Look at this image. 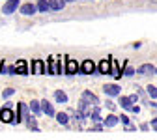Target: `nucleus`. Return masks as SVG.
Here are the masks:
<instances>
[{"instance_id": "nucleus-2", "label": "nucleus", "mask_w": 157, "mask_h": 140, "mask_svg": "<svg viewBox=\"0 0 157 140\" xmlns=\"http://www.w3.org/2000/svg\"><path fill=\"white\" fill-rule=\"evenodd\" d=\"M45 75H60V64H58V58L49 56L47 64H45Z\"/></svg>"}, {"instance_id": "nucleus-14", "label": "nucleus", "mask_w": 157, "mask_h": 140, "mask_svg": "<svg viewBox=\"0 0 157 140\" xmlns=\"http://www.w3.org/2000/svg\"><path fill=\"white\" fill-rule=\"evenodd\" d=\"M103 123H105V127H114V125H118V123H120V116H114V114H110V116H107V118L103 119Z\"/></svg>"}, {"instance_id": "nucleus-3", "label": "nucleus", "mask_w": 157, "mask_h": 140, "mask_svg": "<svg viewBox=\"0 0 157 140\" xmlns=\"http://www.w3.org/2000/svg\"><path fill=\"white\" fill-rule=\"evenodd\" d=\"M17 108H19V112H15L13 125H17L19 122H23V119H26V116H28V107H26V103H17Z\"/></svg>"}, {"instance_id": "nucleus-33", "label": "nucleus", "mask_w": 157, "mask_h": 140, "mask_svg": "<svg viewBox=\"0 0 157 140\" xmlns=\"http://www.w3.org/2000/svg\"><path fill=\"white\" fill-rule=\"evenodd\" d=\"M66 2H77V0H66Z\"/></svg>"}, {"instance_id": "nucleus-13", "label": "nucleus", "mask_w": 157, "mask_h": 140, "mask_svg": "<svg viewBox=\"0 0 157 140\" xmlns=\"http://www.w3.org/2000/svg\"><path fill=\"white\" fill-rule=\"evenodd\" d=\"M41 110H43V114H47V116H56V112H54V107L47 101V99H43V101H41Z\"/></svg>"}, {"instance_id": "nucleus-7", "label": "nucleus", "mask_w": 157, "mask_h": 140, "mask_svg": "<svg viewBox=\"0 0 157 140\" xmlns=\"http://www.w3.org/2000/svg\"><path fill=\"white\" fill-rule=\"evenodd\" d=\"M103 92L109 97H118V95H120V92H122V88H120V84H105L103 86Z\"/></svg>"}, {"instance_id": "nucleus-8", "label": "nucleus", "mask_w": 157, "mask_h": 140, "mask_svg": "<svg viewBox=\"0 0 157 140\" xmlns=\"http://www.w3.org/2000/svg\"><path fill=\"white\" fill-rule=\"evenodd\" d=\"M32 75H45V62L43 60H34L32 62Z\"/></svg>"}, {"instance_id": "nucleus-15", "label": "nucleus", "mask_w": 157, "mask_h": 140, "mask_svg": "<svg viewBox=\"0 0 157 140\" xmlns=\"http://www.w3.org/2000/svg\"><path fill=\"white\" fill-rule=\"evenodd\" d=\"M49 4H51L52 11H62L66 6V0H49Z\"/></svg>"}, {"instance_id": "nucleus-10", "label": "nucleus", "mask_w": 157, "mask_h": 140, "mask_svg": "<svg viewBox=\"0 0 157 140\" xmlns=\"http://www.w3.org/2000/svg\"><path fill=\"white\" fill-rule=\"evenodd\" d=\"M19 11H21V15H25V17H30V15H36V11H37V6H34V4H23L21 8H19Z\"/></svg>"}, {"instance_id": "nucleus-27", "label": "nucleus", "mask_w": 157, "mask_h": 140, "mask_svg": "<svg viewBox=\"0 0 157 140\" xmlns=\"http://www.w3.org/2000/svg\"><path fill=\"white\" fill-rule=\"evenodd\" d=\"M13 93H15V90H13V88H6V90H4V92H2V95H4V97H6V99H8V97H11V95H13Z\"/></svg>"}, {"instance_id": "nucleus-17", "label": "nucleus", "mask_w": 157, "mask_h": 140, "mask_svg": "<svg viewBox=\"0 0 157 140\" xmlns=\"http://www.w3.org/2000/svg\"><path fill=\"white\" fill-rule=\"evenodd\" d=\"M101 108H99V105H95L94 107V110H92V114H90V118H92V122H95V123H99V122H103V118H101Z\"/></svg>"}, {"instance_id": "nucleus-34", "label": "nucleus", "mask_w": 157, "mask_h": 140, "mask_svg": "<svg viewBox=\"0 0 157 140\" xmlns=\"http://www.w3.org/2000/svg\"><path fill=\"white\" fill-rule=\"evenodd\" d=\"M155 77H157V67H155Z\"/></svg>"}, {"instance_id": "nucleus-25", "label": "nucleus", "mask_w": 157, "mask_h": 140, "mask_svg": "<svg viewBox=\"0 0 157 140\" xmlns=\"http://www.w3.org/2000/svg\"><path fill=\"white\" fill-rule=\"evenodd\" d=\"M26 125H28V129H32V131H37L36 118H34V116H26Z\"/></svg>"}, {"instance_id": "nucleus-29", "label": "nucleus", "mask_w": 157, "mask_h": 140, "mask_svg": "<svg viewBox=\"0 0 157 140\" xmlns=\"http://www.w3.org/2000/svg\"><path fill=\"white\" fill-rule=\"evenodd\" d=\"M105 107H107L109 110H114V108H116V105H114L112 101H107V103H105Z\"/></svg>"}, {"instance_id": "nucleus-4", "label": "nucleus", "mask_w": 157, "mask_h": 140, "mask_svg": "<svg viewBox=\"0 0 157 140\" xmlns=\"http://www.w3.org/2000/svg\"><path fill=\"white\" fill-rule=\"evenodd\" d=\"M19 8H21V2H19V0H8L4 4V8H2V13L4 15H13Z\"/></svg>"}, {"instance_id": "nucleus-21", "label": "nucleus", "mask_w": 157, "mask_h": 140, "mask_svg": "<svg viewBox=\"0 0 157 140\" xmlns=\"http://www.w3.org/2000/svg\"><path fill=\"white\" fill-rule=\"evenodd\" d=\"M54 99H56V101L58 103H67V95H66V92H62V90H56L54 92Z\"/></svg>"}, {"instance_id": "nucleus-20", "label": "nucleus", "mask_w": 157, "mask_h": 140, "mask_svg": "<svg viewBox=\"0 0 157 140\" xmlns=\"http://www.w3.org/2000/svg\"><path fill=\"white\" fill-rule=\"evenodd\" d=\"M120 105L124 110H133V101H131V97H120Z\"/></svg>"}, {"instance_id": "nucleus-24", "label": "nucleus", "mask_w": 157, "mask_h": 140, "mask_svg": "<svg viewBox=\"0 0 157 140\" xmlns=\"http://www.w3.org/2000/svg\"><path fill=\"white\" fill-rule=\"evenodd\" d=\"M135 75H136V69L127 64V66L124 67V77H135Z\"/></svg>"}, {"instance_id": "nucleus-31", "label": "nucleus", "mask_w": 157, "mask_h": 140, "mask_svg": "<svg viewBox=\"0 0 157 140\" xmlns=\"http://www.w3.org/2000/svg\"><path fill=\"white\" fill-rule=\"evenodd\" d=\"M151 127L157 131V118H153V119H151Z\"/></svg>"}, {"instance_id": "nucleus-28", "label": "nucleus", "mask_w": 157, "mask_h": 140, "mask_svg": "<svg viewBox=\"0 0 157 140\" xmlns=\"http://www.w3.org/2000/svg\"><path fill=\"white\" fill-rule=\"evenodd\" d=\"M120 122H122V123H124L125 127H127V125H131V123H129V122H131V119H129V118H127L125 114H122V116H120Z\"/></svg>"}, {"instance_id": "nucleus-26", "label": "nucleus", "mask_w": 157, "mask_h": 140, "mask_svg": "<svg viewBox=\"0 0 157 140\" xmlns=\"http://www.w3.org/2000/svg\"><path fill=\"white\" fill-rule=\"evenodd\" d=\"M146 92H148V95H150L151 99H157V86H151V84H150V86L146 88Z\"/></svg>"}, {"instance_id": "nucleus-9", "label": "nucleus", "mask_w": 157, "mask_h": 140, "mask_svg": "<svg viewBox=\"0 0 157 140\" xmlns=\"http://www.w3.org/2000/svg\"><path fill=\"white\" fill-rule=\"evenodd\" d=\"M97 71L99 75H110V58H105L97 64Z\"/></svg>"}, {"instance_id": "nucleus-22", "label": "nucleus", "mask_w": 157, "mask_h": 140, "mask_svg": "<svg viewBox=\"0 0 157 140\" xmlns=\"http://www.w3.org/2000/svg\"><path fill=\"white\" fill-rule=\"evenodd\" d=\"M56 119H58V123H60V125H67L69 123V116L66 112H58L56 114Z\"/></svg>"}, {"instance_id": "nucleus-23", "label": "nucleus", "mask_w": 157, "mask_h": 140, "mask_svg": "<svg viewBox=\"0 0 157 140\" xmlns=\"http://www.w3.org/2000/svg\"><path fill=\"white\" fill-rule=\"evenodd\" d=\"M30 110L34 112V114H41L43 110H41V101H30Z\"/></svg>"}, {"instance_id": "nucleus-11", "label": "nucleus", "mask_w": 157, "mask_h": 140, "mask_svg": "<svg viewBox=\"0 0 157 140\" xmlns=\"http://www.w3.org/2000/svg\"><path fill=\"white\" fill-rule=\"evenodd\" d=\"M13 66H15V71H17V75H26V73H28L26 60H17V62H15Z\"/></svg>"}, {"instance_id": "nucleus-6", "label": "nucleus", "mask_w": 157, "mask_h": 140, "mask_svg": "<svg viewBox=\"0 0 157 140\" xmlns=\"http://www.w3.org/2000/svg\"><path fill=\"white\" fill-rule=\"evenodd\" d=\"M81 71V66H78L77 60L73 58H67V66H66V75H78Z\"/></svg>"}, {"instance_id": "nucleus-32", "label": "nucleus", "mask_w": 157, "mask_h": 140, "mask_svg": "<svg viewBox=\"0 0 157 140\" xmlns=\"http://www.w3.org/2000/svg\"><path fill=\"white\" fill-rule=\"evenodd\" d=\"M140 129H142V131H148V129H150V125H148V123H142V125H140Z\"/></svg>"}, {"instance_id": "nucleus-1", "label": "nucleus", "mask_w": 157, "mask_h": 140, "mask_svg": "<svg viewBox=\"0 0 157 140\" xmlns=\"http://www.w3.org/2000/svg\"><path fill=\"white\" fill-rule=\"evenodd\" d=\"M78 75H99V71H97V66L94 64V60H82Z\"/></svg>"}, {"instance_id": "nucleus-18", "label": "nucleus", "mask_w": 157, "mask_h": 140, "mask_svg": "<svg viewBox=\"0 0 157 140\" xmlns=\"http://www.w3.org/2000/svg\"><path fill=\"white\" fill-rule=\"evenodd\" d=\"M82 97L86 99L88 103H92L94 107H95V105H99V99H97V97H95V95H94L92 92H88V90H86V92H82Z\"/></svg>"}, {"instance_id": "nucleus-5", "label": "nucleus", "mask_w": 157, "mask_h": 140, "mask_svg": "<svg viewBox=\"0 0 157 140\" xmlns=\"http://www.w3.org/2000/svg\"><path fill=\"white\" fill-rule=\"evenodd\" d=\"M0 119H2L4 123H13V119H15V112H13V108L4 107L2 110H0Z\"/></svg>"}, {"instance_id": "nucleus-12", "label": "nucleus", "mask_w": 157, "mask_h": 140, "mask_svg": "<svg viewBox=\"0 0 157 140\" xmlns=\"http://www.w3.org/2000/svg\"><path fill=\"white\" fill-rule=\"evenodd\" d=\"M136 73L139 75H155V67L151 64H142L139 69H136Z\"/></svg>"}, {"instance_id": "nucleus-19", "label": "nucleus", "mask_w": 157, "mask_h": 140, "mask_svg": "<svg viewBox=\"0 0 157 140\" xmlns=\"http://www.w3.org/2000/svg\"><path fill=\"white\" fill-rule=\"evenodd\" d=\"M37 11H41V13H45V11H51V4H49V0H37Z\"/></svg>"}, {"instance_id": "nucleus-16", "label": "nucleus", "mask_w": 157, "mask_h": 140, "mask_svg": "<svg viewBox=\"0 0 157 140\" xmlns=\"http://www.w3.org/2000/svg\"><path fill=\"white\" fill-rule=\"evenodd\" d=\"M90 105H92V103H88V101H86L84 97H82V101L78 103V110H81L82 114H86L88 118H90V114H92V110H90Z\"/></svg>"}, {"instance_id": "nucleus-30", "label": "nucleus", "mask_w": 157, "mask_h": 140, "mask_svg": "<svg viewBox=\"0 0 157 140\" xmlns=\"http://www.w3.org/2000/svg\"><path fill=\"white\" fill-rule=\"evenodd\" d=\"M129 97H131V101H133V103H136V101H139V95H136V93H131Z\"/></svg>"}]
</instances>
